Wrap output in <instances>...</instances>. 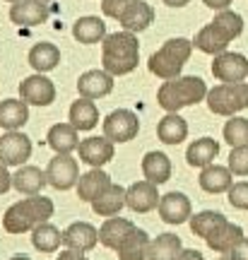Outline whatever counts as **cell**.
<instances>
[{"label": "cell", "instance_id": "41", "mask_svg": "<svg viewBox=\"0 0 248 260\" xmlns=\"http://www.w3.org/2000/svg\"><path fill=\"white\" fill-rule=\"evenodd\" d=\"M231 258H234V260H248V239H246V236H243V239L234 246Z\"/></svg>", "mask_w": 248, "mask_h": 260}, {"label": "cell", "instance_id": "40", "mask_svg": "<svg viewBox=\"0 0 248 260\" xmlns=\"http://www.w3.org/2000/svg\"><path fill=\"white\" fill-rule=\"evenodd\" d=\"M133 3H135V0H104V3H101V12L111 19H120L128 12V8Z\"/></svg>", "mask_w": 248, "mask_h": 260}, {"label": "cell", "instance_id": "23", "mask_svg": "<svg viewBox=\"0 0 248 260\" xmlns=\"http://www.w3.org/2000/svg\"><path fill=\"white\" fill-rule=\"evenodd\" d=\"M217 154H220V142L212 138H200L188 145L185 161H188V167H193V169H205L217 159Z\"/></svg>", "mask_w": 248, "mask_h": 260}, {"label": "cell", "instance_id": "38", "mask_svg": "<svg viewBox=\"0 0 248 260\" xmlns=\"http://www.w3.org/2000/svg\"><path fill=\"white\" fill-rule=\"evenodd\" d=\"M229 169L234 176H248V145L246 147H231Z\"/></svg>", "mask_w": 248, "mask_h": 260}, {"label": "cell", "instance_id": "37", "mask_svg": "<svg viewBox=\"0 0 248 260\" xmlns=\"http://www.w3.org/2000/svg\"><path fill=\"white\" fill-rule=\"evenodd\" d=\"M224 140L231 147H246L248 145V118L231 116V121L224 125Z\"/></svg>", "mask_w": 248, "mask_h": 260}, {"label": "cell", "instance_id": "16", "mask_svg": "<svg viewBox=\"0 0 248 260\" xmlns=\"http://www.w3.org/2000/svg\"><path fill=\"white\" fill-rule=\"evenodd\" d=\"M77 92L84 99H101L113 92V75L106 70H87L77 80Z\"/></svg>", "mask_w": 248, "mask_h": 260}, {"label": "cell", "instance_id": "19", "mask_svg": "<svg viewBox=\"0 0 248 260\" xmlns=\"http://www.w3.org/2000/svg\"><path fill=\"white\" fill-rule=\"evenodd\" d=\"M241 239H243V229H241L239 224H231L229 219H227V222H222L220 226H214V229L207 234L205 243L217 253H231L234 246H236Z\"/></svg>", "mask_w": 248, "mask_h": 260}, {"label": "cell", "instance_id": "6", "mask_svg": "<svg viewBox=\"0 0 248 260\" xmlns=\"http://www.w3.org/2000/svg\"><path fill=\"white\" fill-rule=\"evenodd\" d=\"M207 109L217 116H234L248 109V82H222L207 89Z\"/></svg>", "mask_w": 248, "mask_h": 260}, {"label": "cell", "instance_id": "30", "mask_svg": "<svg viewBox=\"0 0 248 260\" xmlns=\"http://www.w3.org/2000/svg\"><path fill=\"white\" fill-rule=\"evenodd\" d=\"M142 174L147 181L162 186L171 178V159L166 157L164 152H147L142 157Z\"/></svg>", "mask_w": 248, "mask_h": 260}, {"label": "cell", "instance_id": "29", "mask_svg": "<svg viewBox=\"0 0 248 260\" xmlns=\"http://www.w3.org/2000/svg\"><path fill=\"white\" fill-rule=\"evenodd\" d=\"M157 138L164 145H181L188 138V123L178 113H166L162 121L157 123Z\"/></svg>", "mask_w": 248, "mask_h": 260}, {"label": "cell", "instance_id": "24", "mask_svg": "<svg viewBox=\"0 0 248 260\" xmlns=\"http://www.w3.org/2000/svg\"><path fill=\"white\" fill-rule=\"evenodd\" d=\"M231 169L229 167H220V164H210V167H205L200 171V178H198V183L205 193H224V190H229L234 186V181H231Z\"/></svg>", "mask_w": 248, "mask_h": 260}, {"label": "cell", "instance_id": "32", "mask_svg": "<svg viewBox=\"0 0 248 260\" xmlns=\"http://www.w3.org/2000/svg\"><path fill=\"white\" fill-rule=\"evenodd\" d=\"M149 239L147 234L142 232V229H133L128 234V239L118 246V260H147V248H149Z\"/></svg>", "mask_w": 248, "mask_h": 260}, {"label": "cell", "instance_id": "33", "mask_svg": "<svg viewBox=\"0 0 248 260\" xmlns=\"http://www.w3.org/2000/svg\"><path fill=\"white\" fill-rule=\"evenodd\" d=\"M123 207H126V188L116 186V183L92 203L94 214H99V217H116Z\"/></svg>", "mask_w": 248, "mask_h": 260}, {"label": "cell", "instance_id": "3", "mask_svg": "<svg viewBox=\"0 0 248 260\" xmlns=\"http://www.w3.org/2000/svg\"><path fill=\"white\" fill-rule=\"evenodd\" d=\"M53 200L44 198V195H29L19 203L10 205L5 217H3V226L8 234H24L29 229H37L39 224L48 222L53 217Z\"/></svg>", "mask_w": 248, "mask_h": 260}, {"label": "cell", "instance_id": "15", "mask_svg": "<svg viewBox=\"0 0 248 260\" xmlns=\"http://www.w3.org/2000/svg\"><path fill=\"white\" fill-rule=\"evenodd\" d=\"M162 195L157 193V183L152 181H135L130 188H126V205H128L133 212H149L159 207Z\"/></svg>", "mask_w": 248, "mask_h": 260}, {"label": "cell", "instance_id": "35", "mask_svg": "<svg viewBox=\"0 0 248 260\" xmlns=\"http://www.w3.org/2000/svg\"><path fill=\"white\" fill-rule=\"evenodd\" d=\"M32 243L41 253H55L60 248V243H63V234H60L58 226L44 222L39 224L37 229H32Z\"/></svg>", "mask_w": 248, "mask_h": 260}, {"label": "cell", "instance_id": "9", "mask_svg": "<svg viewBox=\"0 0 248 260\" xmlns=\"http://www.w3.org/2000/svg\"><path fill=\"white\" fill-rule=\"evenodd\" d=\"M46 178L55 190H68V188L77 186L80 181L77 159H73L70 154H55L46 167Z\"/></svg>", "mask_w": 248, "mask_h": 260}, {"label": "cell", "instance_id": "26", "mask_svg": "<svg viewBox=\"0 0 248 260\" xmlns=\"http://www.w3.org/2000/svg\"><path fill=\"white\" fill-rule=\"evenodd\" d=\"M29 121V104L24 99H3L0 102V128L19 130Z\"/></svg>", "mask_w": 248, "mask_h": 260}, {"label": "cell", "instance_id": "11", "mask_svg": "<svg viewBox=\"0 0 248 260\" xmlns=\"http://www.w3.org/2000/svg\"><path fill=\"white\" fill-rule=\"evenodd\" d=\"M212 75L220 82H243L248 77V58L243 53L224 51L212 60Z\"/></svg>", "mask_w": 248, "mask_h": 260}, {"label": "cell", "instance_id": "2", "mask_svg": "<svg viewBox=\"0 0 248 260\" xmlns=\"http://www.w3.org/2000/svg\"><path fill=\"white\" fill-rule=\"evenodd\" d=\"M138 60L140 44L133 31L123 29V31H116V34H106V39L101 41V65L113 77L133 73L138 68Z\"/></svg>", "mask_w": 248, "mask_h": 260}, {"label": "cell", "instance_id": "46", "mask_svg": "<svg viewBox=\"0 0 248 260\" xmlns=\"http://www.w3.org/2000/svg\"><path fill=\"white\" fill-rule=\"evenodd\" d=\"M191 0H164V5H169V8H185Z\"/></svg>", "mask_w": 248, "mask_h": 260}, {"label": "cell", "instance_id": "12", "mask_svg": "<svg viewBox=\"0 0 248 260\" xmlns=\"http://www.w3.org/2000/svg\"><path fill=\"white\" fill-rule=\"evenodd\" d=\"M51 15L46 0H17L12 3L10 8V19L12 24H19V27H37V24H44Z\"/></svg>", "mask_w": 248, "mask_h": 260}, {"label": "cell", "instance_id": "39", "mask_svg": "<svg viewBox=\"0 0 248 260\" xmlns=\"http://www.w3.org/2000/svg\"><path fill=\"white\" fill-rule=\"evenodd\" d=\"M229 193V205L236 210H248V181H239L227 190Z\"/></svg>", "mask_w": 248, "mask_h": 260}, {"label": "cell", "instance_id": "5", "mask_svg": "<svg viewBox=\"0 0 248 260\" xmlns=\"http://www.w3.org/2000/svg\"><path fill=\"white\" fill-rule=\"evenodd\" d=\"M191 53H193V41H188L183 37L169 39L159 51L149 56L147 68L149 73L162 77V80H174V77H181V70L188 63Z\"/></svg>", "mask_w": 248, "mask_h": 260}, {"label": "cell", "instance_id": "42", "mask_svg": "<svg viewBox=\"0 0 248 260\" xmlns=\"http://www.w3.org/2000/svg\"><path fill=\"white\" fill-rule=\"evenodd\" d=\"M10 186H12V176L8 174V167H5V164H0V195L8 193Z\"/></svg>", "mask_w": 248, "mask_h": 260}, {"label": "cell", "instance_id": "45", "mask_svg": "<svg viewBox=\"0 0 248 260\" xmlns=\"http://www.w3.org/2000/svg\"><path fill=\"white\" fill-rule=\"evenodd\" d=\"M176 260H205L202 258L200 251H195V248H185V251H181V255Z\"/></svg>", "mask_w": 248, "mask_h": 260}, {"label": "cell", "instance_id": "28", "mask_svg": "<svg viewBox=\"0 0 248 260\" xmlns=\"http://www.w3.org/2000/svg\"><path fill=\"white\" fill-rule=\"evenodd\" d=\"M58 63H60V48L51 41H39L29 51V65L37 73H51L53 68H58Z\"/></svg>", "mask_w": 248, "mask_h": 260}, {"label": "cell", "instance_id": "8", "mask_svg": "<svg viewBox=\"0 0 248 260\" xmlns=\"http://www.w3.org/2000/svg\"><path fill=\"white\" fill-rule=\"evenodd\" d=\"M32 157V140L19 133V130H8L0 135V164L5 167H22Z\"/></svg>", "mask_w": 248, "mask_h": 260}, {"label": "cell", "instance_id": "43", "mask_svg": "<svg viewBox=\"0 0 248 260\" xmlns=\"http://www.w3.org/2000/svg\"><path fill=\"white\" fill-rule=\"evenodd\" d=\"M205 5L210 10H217V12H222V10H229V5L234 3V0H202Z\"/></svg>", "mask_w": 248, "mask_h": 260}, {"label": "cell", "instance_id": "10", "mask_svg": "<svg viewBox=\"0 0 248 260\" xmlns=\"http://www.w3.org/2000/svg\"><path fill=\"white\" fill-rule=\"evenodd\" d=\"M19 96L32 106H51L55 102V84L44 73H34L22 80Z\"/></svg>", "mask_w": 248, "mask_h": 260}, {"label": "cell", "instance_id": "36", "mask_svg": "<svg viewBox=\"0 0 248 260\" xmlns=\"http://www.w3.org/2000/svg\"><path fill=\"white\" fill-rule=\"evenodd\" d=\"M222 222H227V217H224L222 212H214V210H202V212H198V214L191 217V229H193L195 236L207 239V234H210L214 226H220Z\"/></svg>", "mask_w": 248, "mask_h": 260}, {"label": "cell", "instance_id": "47", "mask_svg": "<svg viewBox=\"0 0 248 260\" xmlns=\"http://www.w3.org/2000/svg\"><path fill=\"white\" fill-rule=\"evenodd\" d=\"M10 260H32V258H27V255L22 253V255H12V258H10Z\"/></svg>", "mask_w": 248, "mask_h": 260}, {"label": "cell", "instance_id": "31", "mask_svg": "<svg viewBox=\"0 0 248 260\" xmlns=\"http://www.w3.org/2000/svg\"><path fill=\"white\" fill-rule=\"evenodd\" d=\"M68 118H70V123H73L80 133H82V130H92L94 125L99 123V109H97L94 99H84V96H80L77 102H73Z\"/></svg>", "mask_w": 248, "mask_h": 260}, {"label": "cell", "instance_id": "7", "mask_svg": "<svg viewBox=\"0 0 248 260\" xmlns=\"http://www.w3.org/2000/svg\"><path fill=\"white\" fill-rule=\"evenodd\" d=\"M140 133V118L138 113L130 109H116L104 118V135L113 142H130Z\"/></svg>", "mask_w": 248, "mask_h": 260}, {"label": "cell", "instance_id": "48", "mask_svg": "<svg viewBox=\"0 0 248 260\" xmlns=\"http://www.w3.org/2000/svg\"><path fill=\"white\" fill-rule=\"evenodd\" d=\"M220 260H234V258H231V253H222V258Z\"/></svg>", "mask_w": 248, "mask_h": 260}, {"label": "cell", "instance_id": "20", "mask_svg": "<svg viewBox=\"0 0 248 260\" xmlns=\"http://www.w3.org/2000/svg\"><path fill=\"white\" fill-rule=\"evenodd\" d=\"M77 133L80 130L75 128L73 123H55V125H51V130L46 135L48 147L53 149L55 154H70L73 149L80 147Z\"/></svg>", "mask_w": 248, "mask_h": 260}, {"label": "cell", "instance_id": "27", "mask_svg": "<svg viewBox=\"0 0 248 260\" xmlns=\"http://www.w3.org/2000/svg\"><path fill=\"white\" fill-rule=\"evenodd\" d=\"M118 22H120V27L126 29V31L138 34V31H145V29L154 22V10H152V5H149V3L135 0V3L128 8V12H126Z\"/></svg>", "mask_w": 248, "mask_h": 260}, {"label": "cell", "instance_id": "49", "mask_svg": "<svg viewBox=\"0 0 248 260\" xmlns=\"http://www.w3.org/2000/svg\"><path fill=\"white\" fill-rule=\"evenodd\" d=\"M8 3H17V0H8Z\"/></svg>", "mask_w": 248, "mask_h": 260}, {"label": "cell", "instance_id": "13", "mask_svg": "<svg viewBox=\"0 0 248 260\" xmlns=\"http://www.w3.org/2000/svg\"><path fill=\"white\" fill-rule=\"evenodd\" d=\"M113 140H109L106 135L104 138H87L80 142V147H77V152H80V161H84V164H89L92 169H101L104 164H109L111 159H113Z\"/></svg>", "mask_w": 248, "mask_h": 260}, {"label": "cell", "instance_id": "22", "mask_svg": "<svg viewBox=\"0 0 248 260\" xmlns=\"http://www.w3.org/2000/svg\"><path fill=\"white\" fill-rule=\"evenodd\" d=\"M46 183H48L46 171H41L39 167H32V164L19 167L17 174L12 176V186H15V190L22 195H39L44 190Z\"/></svg>", "mask_w": 248, "mask_h": 260}, {"label": "cell", "instance_id": "18", "mask_svg": "<svg viewBox=\"0 0 248 260\" xmlns=\"http://www.w3.org/2000/svg\"><path fill=\"white\" fill-rule=\"evenodd\" d=\"M113 186L111 183V176L106 171H101V169H92V171H87L80 176L77 181V198L84 200V203H94L99 195H104L109 188Z\"/></svg>", "mask_w": 248, "mask_h": 260}, {"label": "cell", "instance_id": "34", "mask_svg": "<svg viewBox=\"0 0 248 260\" xmlns=\"http://www.w3.org/2000/svg\"><path fill=\"white\" fill-rule=\"evenodd\" d=\"M181 239L176 234H159L149 241L147 260H176L181 255Z\"/></svg>", "mask_w": 248, "mask_h": 260}, {"label": "cell", "instance_id": "17", "mask_svg": "<svg viewBox=\"0 0 248 260\" xmlns=\"http://www.w3.org/2000/svg\"><path fill=\"white\" fill-rule=\"evenodd\" d=\"M99 243V229H94L89 222H75L63 232V246L73 251H92Z\"/></svg>", "mask_w": 248, "mask_h": 260}, {"label": "cell", "instance_id": "25", "mask_svg": "<svg viewBox=\"0 0 248 260\" xmlns=\"http://www.w3.org/2000/svg\"><path fill=\"white\" fill-rule=\"evenodd\" d=\"M73 37H75V41L87 44V46L101 44L106 39V24H104V19L94 17V15L80 17V19H75V24H73Z\"/></svg>", "mask_w": 248, "mask_h": 260}, {"label": "cell", "instance_id": "4", "mask_svg": "<svg viewBox=\"0 0 248 260\" xmlns=\"http://www.w3.org/2000/svg\"><path fill=\"white\" fill-rule=\"evenodd\" d=\"M207 96V84L198 75H185V77H174L164 80V84L157 92V104L166 113H178L185 106L202 102Z\"/></svg>", "mask_w": 248, "mask_h": 260}, {"label": "cell", "instance_id": "1", "mask_svg": "<svg viewBox=\"0 0 248 260\" xmlns=\"http://www.w3.org/2000/svg\"><path fill=\"white\" fill-rule=\"evenodd\" d=\"M241 31H243V17L234 10H222L214 15L210 24H205L195 34L193 46L207 56H220L229 48L234 39L241 37Z\"/></svg>", "mask_w": 248, "mask_h": 260}, {"label": "cell", "instance_id": "44", "mask_svg": "<svg viewBox=\"0 0 248 260\" xmlns=\"http://www.w3.org/2000/svg\"><path fill=\"white\" fill-rule=\"evenodd\" d=\"M55 260H87V258L82 255V251H73V248H68V251H63Z\"/></svg>", "mask_w": 248, "mask_h": 260}, {"label": "cell", "instance_id": "50", "mask_svg": "<svg viewBox=\"0 0 248 260\" xmlns=\"http://www.w3.org/2000/svg\"><path fill=\"white\" fill-rule=\"evenodd\" d=\"M46 3H51V0H46Z\"/></svg>", "mask_w": 248, "mask_h": 260}, {"label": "cell", "instance_id": "14", "mask_svg": "<svg viewBox=\"0 0 248 260\" xmlns=\"http://www.w3.org/2000/svg\"><path fill=\"white\" fill-rule=\"evenodd\" d=\"M159 217L166 224H176V226L183 222H191V217H193L191 200L183 193H176V190L162 195V200H159Z\"/></svg>", "mask_w": 248, "mask_h": 260}, {"label": "cell", "instance_id": "21", "mask_svg": "<svg viewBox=\"0 0 248 260\" xmlns=\"http://www.w3.org/2000/svg\"><path fill=\"white\" fill-rule=\"evenodd\" d=\"M133 229H135V224L130 222V219H123V217H109L99 229V243L101 246H106V248L118 251V246L128 239V234L133 232Z\"/></svg>", "mask_w": 248, "mask_h": 260}]
</instances>
